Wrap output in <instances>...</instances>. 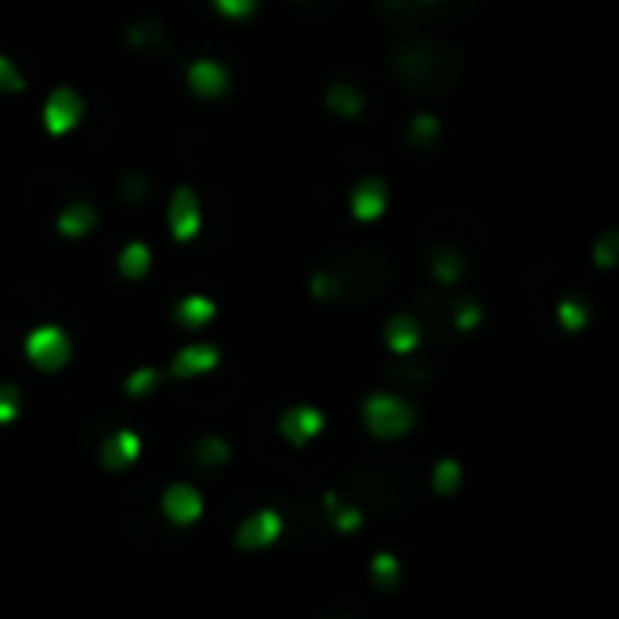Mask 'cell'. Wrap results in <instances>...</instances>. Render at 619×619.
I'll return each instance as SVG.
<instances>
[{
  "instance_id": "cell-11",
  "label": "cell",
  "mask_w": 619,
  "mask_h": 619,
  "mask_svg": "<svg viewBox=\"0 0 619 619\" xmlns=\"http://www.w3.org/2000/svg\"><path fill=\"white\" fill-rule=\"evenodd\" d=\"M283 529H286V522L276 507H261V511H254V515L236 529V543L243 551H261V547H272V543L283 536Z\"/></svg>"
},
{
  "instance_id": "cell-6",
  "label": "cell",
  "mask_w": 619,
  "mask_h": 619,
  "mask_svg": "<svg viewBox=\"0 0 619 619\" xmlns=\"http://www.w3.org/2000/svg\"><path fill=\"white\" fill-rule=\"evenodd\" d=\"M326 428H330V413L323 406H315V402H294L279 417V435L294 449H308L315 439H323Z\"/></svg>"
},
{
  "instance_id": "cell-14",
  "label": "cell",
  "mask_w": 619,
  "mask_h": 619,
  "mask_svg": "<svg viewBox=\"0 0 619 619\" xmlns=\"http://www.w3.org/2000/svg\"><path fill=\"white\" fill-rule=\"evenodd\" d=\"M167 221H171L174 239H181V243L196 239V232H200V225H203V210H200V200H196V192H192L189 185H181V189L171 196Z\"/></svg>"
},
{
  "instance_id": "cell-18",
  "label": "cell",
  "mask_w": 619,
  "mask_h": 619,
  "mask_svg": "<svg viewBox=\"0 0 619 619\" xmlns=\"http://www.w3.org/2000/svg\"><path fill=\"white\" fill-rule=\"evenodd\" d=\"M142 457V439L134 431H116L113 439H105L102 446V467L105 471H124L134 460Z\"/></svg>"
},
{
  "instance_id": "cell-1",
  "label": "cell",
  "mask_w": 619,
  "mask_h": 619,
  "mask_svg": "<svg viewBox=\"0 0 619 619\" xmlns=\"http://www.w3.org/2000/svg\"><path fill=\"white\" fill-rule=\"evenodd\" d=\"M362 435L377 446H402L410 442L420 428V406L410 391L395 388V384H373L359 395L355 406Z\"/></svg>"
},
{
  "instance_id": "cell-12",
  "label": "cell",
  "mask_w": 619,
  "mask_h": 619,
  "mask_svg": "<svg viewBox=\"0 0 619 619\" xmlns=\"http://www.w3.org/2000/svg\"><path fill=\"white\" fill-rule=\"evenodd\" d=\"M486 323H489V312L475 294H467V290H453L449 294V330L453 334L475 337L486 330Z\"/></svg>"
},
{
  "instance_id": "cell-9",
  "label": "cell",
  "mask_w": 619,
  "mask_h": 619,
  "mask_svg": "<svg viewBox=\"0 0 619 619\" xmlns=\"http://www.w3.org/2000/svg\"><path fill=\"white\" fill-rule=\"evenodd\" d=\"M594 315H598V308H594V297L583 294V290H569V294L558 297V301H554V308H551L554 326H558L565 337H591Z\"/></svg>"
},
{
  "instance_id": "cell-13",
  "label": "cell",
  "mask_w": 619,
  "mask_h": 619,
  "mask_svg": "<svg viewBox=\"0 0 619 619\" xmlns=\"http://www.w3.org/2000/svg\"><path fill=\"white\" fill-rule=\"evenodd\" d=\"M80 116H84V98H80L73 87L51 91L48 105H44V127H48L51 134H69L80 124Z\"/></svg>"
},
{
  "instance_id": "cell-2",
  "label": "cell",
  "mask_w": 619,
  "mask_h": 619,
  "mask_svg": "<svg viewBox=\"0 0 619 619\" xmlns=\"http://www.w3.org/2000/svg\"><path fill=\"white\" fill-rule=\"evenodd\" d=\"M391 210V181L381 171H362L344 192V214L355 225H381Z\"/></svg>"
},
{
  "instance_id": "cell-5",
  "label": "cell",
  "mask_w": 619,
  "mask_h": 619,
  "mask_svg": "<svg viewBox=\"0 0 619 619\" xmlns=\"http://www.w3.org/2000/svg\"><path fill=\"white\" fill-rule=\"evenodd\" d=\"M362 576H366V583H370L377 594H384V598H402V591H406V562H402V554L395 551V547H388V543H377V547L366 551V558H362Z\"/></svg>"
},
{
  "instance_id": "cell-31",
  "label": "cell",
  "mask_w": 619,
  "mask_h": 619,
  "mask_svg": "<svg viewBox=\"0 0 619 619\" xmlns=\"http://www.w3.org/2000/svg\"><path fill=\"white\" fill-rule=\"evenodd\" d=\"M297 4H308V0H297Z\"/></svg>"
},
{
  "instance_id": "cell-29",
  "label": "cell",
  "mask_w": 619,
  "mask_h": 619,
  "mask_svg": "<svg viewBox=\"0 0 619 619\" xmlns=\"http://www.w3.org/2000/svg\"><path fill=\"white\" fill-rule=\"evenodd\" d=\"M138 196H145V174H127L124 200H138Z\"/></svg>"
},
{
  "instance_id": "cell-8",
  "label": "cell",
  "mask_w": 619,
  "mask_h": 619,
  "mask_svg": "<svg viewBox=\"0 0 619 619\" xmlns=\"http://www.w3.org/2000/svg\"><path fill=\"white\" fill-rule=\"evenodd\" d=\"M26 355H29V362H33L37 370L55 373L69 362L73 344H69L66 330H58V326H37V330L26 337Z\"/></svg>"
},
{
  "instance_id": "cell-24",
  "label": "cell",
  "mask_w": 619,
  "mask_h": 619,
  "mask_svg": "<svg viewBox=\"0 0 619 619\" xmlns=\"http://www.w3.org/2000/svg\"><path fill=\"white\" fill-rule=\"evenodd\" d=\"M22 413V391L19 384H0V424L19 420Z\"/></svg>"
},
{
  "instance_id": "cell-30",
  "label": "cell",
  "mask_w": 619,
  "mask_h": 619,
  "mask_svg": "<svg viewBox=\"0 0 619 619\" xmlns=\"http://www.w3.org/2000/svg\"><path fill=\"white\" fill-rule=\"evenodd\" d=\"M420 8H442V4H446V0H417Z\"/></svg>"
},
{
  "instance_id": "cell-16",
  "label": "cell",
  "mask_w": 619,
  "mask_h": 619,
  "mask_svg": "<svg viewBox=\"0 0 619 619\" xmlns=\"http://www.w3.org/2000/svg\"><path fill=\"white\" fill-rule=\"evenodd\" d=\"M189 87L192 95L200 98H221L229 91V69L221 66V62H214V58H200L189 69Z\"/></svg>"
},
{
  "instance_id": "cell-26",
  "label": "cell",
  "mask_w": 619,
  "mask_h": 619,
  "mask_svg": "<svg viewBox=\"0 0 619 619\" xmlns=\"http://www.w3.org/2000/svg\"><path fill=\"white\" fill-rule=\"evenodd\" d=\"M0 91L4 95H22L26 91V77H22L19 66L8 55H0Z\"/></svg>"
},
{
  "instance_id": "cell-10",
  "label": "cell",
  "mask_w": 619,
  "mask_h": 619,
  "mask_svg": "<svg viewBox=\"0 0 619 619\" xmlns=\"http://www.w3.org/2000/svg\"><path fill=\"white\" fill-rule=\"evenodd\" d=\"M428 489L435 500H446V504H457L467 489V467L457 453H439V457L428 464Z\"/></svg>"
},
{
  "instance_id": "cell-21",
  "label": "cell",
  "mask_w": 619,
  "mask_h": 619,
  "mask_svg": "<svg viewBox=\"0 0 619 619\" xmlns=\"http://www.w3.org/2000/svg\"><path fill=\"white\" fill-rule=\"evenodd\" d=\"M95 221H98V214L91 203H69V207L58 214V232L69 239H80L95 229Z\"/></svg>"
},
{
  "instance_id": "cell-23",
  "label": "cell",
  "mask_w": 619,
  "mask_h": 619,
  "mask_svg": "<svg viewBox=\"0 0 619 619\" xmlns=\"http://www.w3.org/2000/svg\"><path fill=\"white\" fill-rule=\"evenodd\" d=\"M232 449L225 446V439H218V435H207V439H200V446H196V464L203 467H221L229 464Z\"/></svg>"
},
{
  "instance_id": "cell-4",
  "label": "cell",
  "mask_w": 619,
  "mask_h": 619,
  "mask_svg": "<svg viewBox=\"0 0 619 619\" xmlns=\"http://www.w3.org/2000/svg\"><path fill=\"white\" fill-rule=\"evenodd\" d=\"M326 116H334L341 124H362V116L370 113V91L355 77H330L319 95Z\"/></svg>"
},
{
  "instance_id": "cell-15",
  "label": "cell",
  "mask_w": 619,
  "mask_h": 619,
  "mask_svg": "<svg viewBox=\"0 0 619 619\" xmlns=\"http://www.w3.org/2000/svg\"><path fill=\"white\" fill-rule=\"evenodd\" d=\"M587 261L598 276H619V225L594 232V239L587 243Z\"/></svg>"
},
{
  "instance_id": "cell-22",
  "label": "cell",
  "mask_w": 619,
  "mask_h": 619,
  "mask_svg": "<svg viewBox=\"0 0 619 619\" xmlns=\"http://www.w3.org/2000/svg\"><path fill=\"white\" fill-rule=\"evenodd\" d=\"M149 265H153V254H149L145 243H127V247L120 250V272H124L127 279H142L145 272H149Z\"/></svg>"
},
{
  "instance_id": "cell-20",
  "label": "cell",
  "mask_w": 619,
  "mask_h": 619,
  "mask_svg": "<svg viewBox=\"0 0 619 619\" xmlns=\"http://www.w3.org/2000/svg\"><path fill=\"white\" fill-rule=\"evenodd\" d=\"M214 301L203 294H189V297H181L178 308H174V319H178L181 326H189V330H200V326H207L210 319H214Z\"/></svg>"
},
{
  "instance_id": "cell-7",
  "label": "cell",
  "mask_w": 619,
  "mask_h": 619,
  "mask_svg": "<svg viewBox=\"0 0 619 619\" xmlns=\"http://www.w3.org/2000/svg\"><path fill=\"white\" fill-rule=\"evenodd\" d=\"M428 279L439 290H464L471 279V258L460 243H435L428 250Z\"/></svg>"
},
{
  "instance_id": "cell-27",
  "label": "cell",
  "mask_w": 619,
  "mask_h": 619,
  "mask_svg": "<svg viewBox=\"0 0 619 619\" xmlns=\"http://www.w3.org/2000/svg\"><path fill=\"white\" fill-rule=\"evenodd\" d=\"M156 381H160V373H156L153 366L134 370L131 377H127V395H131V399H142V395H149V391L156 388Z\"/></svg>"
},
{
  "instance_id": "cell-3",
  "label": "cell",
  "mask_w": 619,
  "mask_h": 619,
  "mask_svg": "<svg viewBox=\"0 0 619 619\" xmlns=\"http://www.w3.org/2000/svg\"><path fill=\"white\" fill-rule=\"evenodd\" d=\"M381 348L399 362H413L428 348V326L413 308H395L381 319Z\"/></svg>"
},
{
  "instance_id": "cell-28",
  "label": "cell",
  "mask_w": 619,
  "mask_h": 619,
  "mask_svg": "<svg viewBox=\"0 0 619 619\" xmlns=\"http://www.w3.org/2000/svg\"><path fill=\"white\" fill-rule=\"evenodd\" d=\"M214 8L225 15V19H250L258 11V0H214Z\"/></svg>"
},
{
  "instance_id": "cell-17",
  "label": "cell",
  "mask_w": 619,
  "mask_h": 619,
  "mask_svg": "<svg viewBox=\"0 0 619 619\" xmlns=\"http://www.w3.org/2000/svg\"><path fill=\"white\" fill-rule=\"evenodd\" d=\"M163 515L171 518L174 525H192L203 515V496L192 486H185V482H178V486L163 493Z\"/></svg>"
},
{
  "instance_id": "cell-19",
  "label": "cell",
  "mask_w": 619,
  "mask_h": 619,
  "mask_svg": "<svg viewBox=\"0 0 619 619\" xmlns=\"http://www.w3.org/2000/svg\"><path fill=\"white\" fill-rule=\"evenodd\" d=\"M214 366H218V348H210V344H189L171 359L174 377H200Z\"/></svg>"
},
{
  "instance_id": "cell-25",
  "label": "cell",
  "mask_w": 619,
  "mask_h": 619,
  "mask_svg": "<svg viewBox=\"0 0 619 619\" xmlns=\"http://www.w3.org/2000/svg\"><path fill=\"white\" fill-rule=\"evenodd\" d=\"M131 48H163V29L156 22H138V26L127 33Z\"/></svg>"
}]
</instances>
